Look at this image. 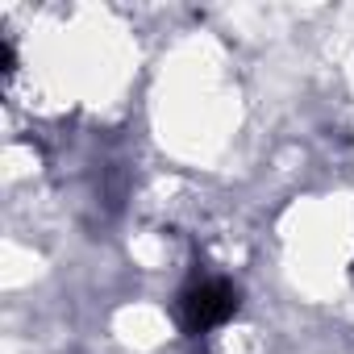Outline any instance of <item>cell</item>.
Returning a JSON list of instances; mask_svg holds the SVG:
<instances>
[{"instance_id": "obj_1", "label": "cell", "mask_w": 354, "mask_h": 354, "mask_svg": "<svg viewBox=\"0 0 354 354\" xmlns=\"http://www.w3.org/2000/svg\"><path fill=\"white\" fill-rule=\"evenodd\" d=\"M234 313H238V288L230 279H217V275H205V279L188 283L180 292V300H175V321L192 337H201L209 329H221Z\"/></svg>"}]
</instances>
